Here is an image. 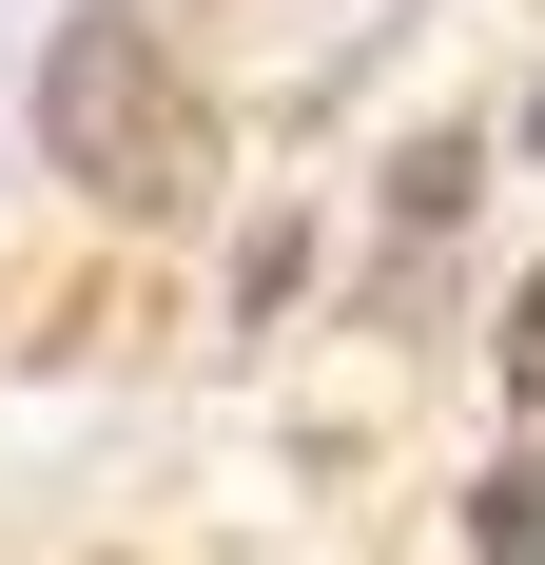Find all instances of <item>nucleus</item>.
Returning a JSON list of instances; mask_svg holds the SVG:
<instances>
[{
  "mask_svg": "<svg viewBox=\"0 0 545 565\" xmlns=\"http://www.w3.org/2000/svg\"><path fill=\"white\" fill-rule=\"evenodd\" d=\"M40 157L78 175L98 215H195V195H215V98H195L137 20H58L40 40Z\"/></svg>",
  "mask_w": 545,
  "mask_h": 565,
  "instance_id": "1",
  "label": "nucleus"
},
{
  "mask_svg": "<svg viewBox=\"0 0 545 565\" xmlns=\"http://www.w3.org/2000/svg\"><path fill=\"white\" fill-rule=\"evenodd\" d=\"M468 546H488V565H545V449H506V468H488V508H468Z\"/></svg>",
  "mask_w": 545,
  "mask_h": 565,
  "instance_id": "2",
  "label": "nucleus"
},
{
  "mask_svg": "<svg viewBox=\"0 0 545 565\" xmlns=\"http://www.w3.org/2000/svg\"><path fill=\"white\" fill-rule=\"evenodd\" d=\"M506 391L545 409V274H526V312H506Z\"/></svg>",
  "mask_w": 545,
  "mask_h": 565,
  "instance_id": "3",
  "label": "nucleus"
},
{
  "mask_svg": "<svg viewBox=\"0 0 545 565\" xmlns=\"http://www.w3.org/2000/svg\"><path fill=\"white\" fill-rule=\"evenodd\" d=\"M526 137H545V98H526Z\"/></svg>",
  "mask_w": 545,
  "mask_h": 565,
  "instance_id": "4",
  "label": "nucleus"
}]
</instances>
